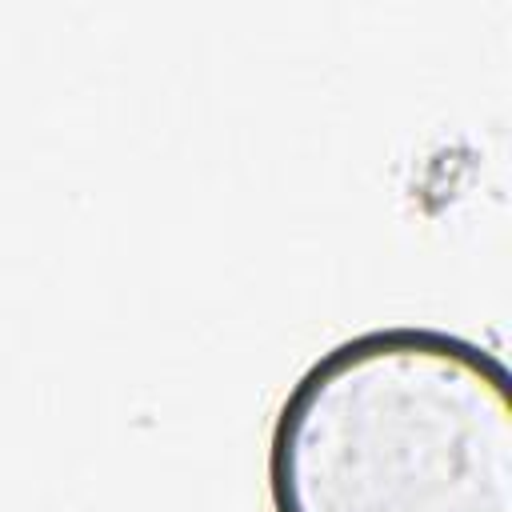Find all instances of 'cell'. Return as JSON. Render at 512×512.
Returning a JSON list of instances; mask_svg holds the SVG:
<instances>
[{
	"instance_id": "1",
	"label": "cell",
	"mask_w": 512,
	"mask_h": 512,
	"mask_svg": "<svg viewBox=\"0 0 512 512\" xmlns=\"http://www.w3.org/2000/svg\"><path fill=\"white\" fill-rule=\"evenodd\" d=\"M272 512H512V376L456 332L336 340L268 432Z\"/></svg>"
}]
</instances>
